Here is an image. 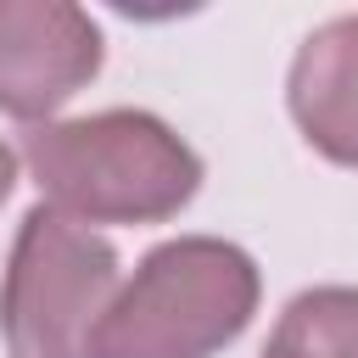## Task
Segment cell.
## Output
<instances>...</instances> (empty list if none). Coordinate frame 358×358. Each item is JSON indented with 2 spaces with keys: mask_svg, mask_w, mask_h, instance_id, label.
I'll use <instances>...</instances> for the list:
<instances>
[{
  "mask_svg": "<svg viewBox=\"0 0 358 358\" xmlns=\"http://www.w3.org/2000/svg\"><path fill=\"white\" fill-rule=\"evenodd\" d=\"M22 162L45 207L78 224H162L201 190V157L140 106L56 117L22 134Z\"/></svg>",
  "mask_w": 358,
  "mask_h": 358,
  "instance_id": "obj_1",
  "label": "cell"
},
{
  "mask_svg": "<svg viewBox=\"0 0 358 358\" xmlns=\"http://www.w3.org/2000/svg\"><path fill=\"white\" fill-rule=\"evenodd\" d=\"M252 252L218 235H179L140 257L101 324V358H213L257 313Z\"/></svg>",
  "mask_w": 358,
  "mask_h": 358,
  "instance_id": "obj_2",
  "label": "cell"
},
{
  "mask_svg": "<svg viewBox=\"0 0 358 358\" xmlns=\"http://www.w3.org/2000/svg\"><path fill=\"white\" fill-rule=\"evenodd\" d=\"M117 252L90 224L28 207L0 280V341L11 358H101V324L117 302Z\"/></svg>",
  "mask_w": 358,
  "mask_h": 358,
  "instance_id": "obj_3",
  "label": "cell"
},
{
  "mask_svg": "<svg viewBox=\"0 0 358 358\" xmlns=\"http://www.w3.org/2000/svg\"><path fill=\"white\" fill-rule=\"evenodd\" d=\"M106 34L67 0H0V112L56 123V112L101 73Z\"/></svg>",
  "mask_w": 358,
  "mask_h": 358,
  "instance_id": "obj_4",
  "label": "cell"
},
{
  "mask_svg": "<svg viewBox=\"0 0 358 358\" xmlns=\"http://www.w3.org/2000/svg\"><path fill=\"white\" fill-rule=\"evenodd\" d=\"M285 106L319 157L358 168V11L319 22L296 45Z\"/></svg>",
  "mask_w": 358,
  "mask_h": 358,
  "instance_id": "obj_5",
  "label": "cell"
},
{
  "mask_svg": "<svg viewBox=\"0 0 358 358\" xmlns=\"http://www.w3.org/2000/svg\"><path fill=\"white\" fill-rule=\"evenodd\" d=\"M263 358H358V285H308L285 302Z\"/></svg>",
  "mask_w": 358,
  "mask_h": 358,
  "instance_id": "obj_6",
  "label": "cell"
},
{
  "mask_svg": "<svg viewBox=\"0 0 358 358\" xmlns=\"http://www.w3.org/2000/svg\"><path fill=\"white\" fill-rule=\"evenodd\" d=\"M11 185H17V151L0 140V201L11 196Z\"/></svg>",
  "mask_w": 358,
  "mask_h": 358,
  "instance_id": "obj_7",
  "label": "cell"
}]
</instances>
